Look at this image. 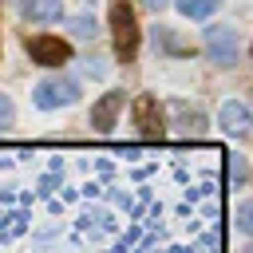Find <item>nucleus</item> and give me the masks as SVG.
<instances>
[{
	"mask_svg": "<svg viewBox=\"0 0 253 253\" xmlns=\"http://www.w3.org/2000/svg\"><path fill=\"white\" fill-rule=\"evenodd\" d=\"M111 36H115V55H119L123 63H130V59L138 55L142 32H138V16H134V8H130L126 0H115V4H111Z\"/></svg>",
	"mask_w": 253,
	"mask_h": 253,
	"instance_id": "f257e3e1",
	"label": "nucleus"
},
{
	"mask_svg": "<svg viewBox=\"0 0 253 253\" xmlns=\"http://www.w3.org/2000/svg\"><path fill=\"white\" fill-rule=\"evenodd\" d=\"M123 103H126V95H123V91H107V95L91 107V126H95L99 134H107V130L115 126V119H119Z\"/></svg>",
	"mask_w": 253,
	"mask_h": 253,
	"instance_id": "0eeeda50",
	"label": "nucleus"
},
{
	"mask_svg": "<svg viewBox=\"0 0 253 253\" xmlns=\"http://www.w3.org/2000/svg\"><path fill=\"white\" fill-rule=\"evenodd\" d=\"M142 4H146V8H154V12H158V8H166V4H170V0H142Z\"/></svg>",
	"mask_w": 253,
	"mask_h": 253,
	"instance_id": "dca6fc26",
	"label": "nucleus"
},
{
	"mask_svg": "<svg viewBox=\"0 0 253 253\" xmlns=\"http://www.w3.org/2000/svg\"><path fill=\"white\" fill-rule=\"evenodd\" d=\"M79 99V83L67 79V75H51V79H40L36 91H32V103L40 111H55V107H71Z\"/></svg>",
	"mask_w": 253,
	"mask_h": 253,
	"instance_id": "f03ea898",
	"label": "nucleus"
},
{
	"mask_svg": "<svg viewBox=\"0 0 253 253\" xmlns=\"http://www.w3.org/2000/svg\"><path fill=\"white\" fill-rule=\"evenodd\" d=\"M24 47H28L32 63H40V67H63L71 59V43L59 36H32Z\"/></svg>",
	"mask_w": 253,
	"mask_h": 253,
	"instance_id": "7ed1b4c3",
	"label": "nucleus"
},
{
	"mask_svg": "<svg viewBox=\"0 0 253 253\" xmlns=\"http://www.w3.org/2000/svg\"><path fill=\"white\" fill-rule=\"evenodd\" d=\"M241 253H253V245H245V249H241Z\"/></svg>",
	"mask_w": 253,
	"mask_h": 253,
	"instance_id": "f3484780",
	"label": "nucleus"
},
{
	"mask_svg": "<svg viewBox=\"0 0 253 253\" xmlns=\"http://www.w3.org/2000/svg\"><path fill=\"white\" fill-rule=\"evenodd\" d=\"M16 123V107H12V99L8 95H0V130L4 126H12Z\"/></svg>",
	"mask_w": 253,
	"mask_h": 253,
	"instance_id": "ddd939ff",
	"label": "nucleus"
},
{
	"mask_svg": "<svg viewBox=\"0 0 253 253\" xmlns=\"http://www.w3.org/2000/svg\"><path fill=\"white\" fill-rule=\"evenodd\" d=\"M71 28H75V36H79V40H91V36H95V24H91L87 16H79V20H71Z\"/></svg>",
	"mask_w": 253,
	"mask_h": 253,
	"instance_id": "4468645a",
	"label": "nucleus"
},
{
	"mask_svg": "<svg viewBox=\"0 0 253 253\" xmlns=\"http://www.w3.org/2000/svg\"><path fill=\"white\" fill-rule=\"evenodd\" d=\"M217 4H221V0H174V8H178L186 20H206V16L217 12Z\"/></svg>",
	"mask_w": 253,
	"mask_h": 253,
	"instance_id": "9d476101",
	"label": "nucleus"
},
{
	"mask_svg": "<svg viewBox=\"0 0 253 253\" xmlns=\"http://www.w3.org/2000/svg\"><path fill=\"white\" fill-rule=\"evenodd\" d=\"M217 123H221V130H225V134H233V138H245V134L253 130V111H249L241 99H229V103H221V111H217Z\"/></svg>",
	"mask_w": 253,
	"mask_h": 253,
	"instance_id": "39448f33",
	"label": "nucleus"
},
{
	"mask_svg": "<svg viewBox=\"0 0 253 253\" xmlns=\"http://www.w3.org/2000/svg\"><path fill=\"white\" fill-rule=\"evenodd\" d=\"M20 16L32 24H55L63 16V0H20Z\"/></svg>",
	"mask_w": 253,
	"mask_h": 253,
	"instance_id": "6e6552de",
	"label": "nucleus"
},
{
	"mask_svg": "<svg viewBox=\"0 0 253 253\" xmlns=\"http://www.w3.org/2000/svg\"><path fill=\"white\" fill-rule=\"evenodd\" d=\"M237 225H241V229H249V233H253V198H245V202H241V206H237Z\"/></svg>",
	"mask_w": 253,
	"mask_h": 253,
	"instance_id": "f8f14e48",
	"label": "nucleus"
},
{
	"mask_svg": "<svg viewBox=\"0 0 253 253\" xmlns=\"http://www.w3.org/2000/svg\"><path fill=\"white\" fill-rule=\"evenodd\" d=\"M134 126L146 134V138H162V111H158V99L154 95H138L134 99Z\"/></svg>",
	"mask_w": 253,
	"mask_h": 253,
	"instance_id": "423d86ee",
	"label": "nucleus"
},
{
	"mask_svg": "<svg viewBox=\"0 0 253 253\" xmlns=\"http://www.w3.org/2000/svg\"><path fill=\"white\" fill-rule=\"evenodd\" d=\"M154 47L158 51H170V55H194V43L178 40L174 28H154Z\"/></svg>",
	"mask_w": 253,
	"mask_h": 253,
	"instance_id": "1a4fd4ad",
	"label": "nucleus"
},
{
	"mask_svg": "<svg viewBox=\"0 0 253 253\" xmlns=\"http://www.w3.org/2000/svg\"><path fill=\"white\" fill-rule=\"evenodd\" d=\"M229 158V182L233 186H245L249 182V162H245V154H225Z\"/></svg>",
	"mask_w": 253,
	"mask_h": 253,
	"instance_id": "9b49d317",
	"label": "nucleus"
},
{
	"mask_svg": "<svg viewBox=\"0 0 253 253\" xmlns=\"http://www.w3.org/2000/svg\"><path fill=\"white\" fill-rule=\"evenodd\" d=\"M206 55L217 67H233L237 63V36H233V28H225V24L206 28Z\"/></svg>",
	"mask_w": 253,
	"mask_h": 253,
	"instance_id": "20e7f679",
	"label": "nucleus"
},
{
	"mask_svg": "<svg viewBox=\"0 0 253 253\" xmlns=\"http://www.w3.org/2000/svg\"><path fill=\"white\" fill-rule=\"evenodd\" d=\"M83 67H87V75H103V59H95V55L83 59Z\"/></svg>",
	"mask_w": 253,
	"mask_h": 253,
	"instance_id": "2eb2a0df",
	"label": "nucleus"
}]
</instances>
